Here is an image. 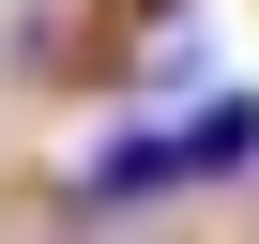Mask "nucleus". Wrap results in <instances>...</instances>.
I'll return each instance as SVG.
<instances>
[{
  "label": "nucleus",
  "mask_w": 259,
  "mask_h": 244,
  "mask_svg": "<svg viewBox=\"0 0 259 244\" xmlns=\"http://www.w3.org/2000/svg\"><path fill=\"white\" fill-rule=\"evenodd\" d=\"M183 168H198V183H244V168H259V76H213V92L183 107Z\"/></svg>",
  "instance_id": "obj_2"
},
{
  "label": "nucleus",
  "mask_w": 259,
  "mask_h": 244,
  "mask_svg": "<svg viewBox=\"0 0 259 244\" xmlns=\"http://www.w3.org/2000/svg\"><path fill=\"white\" fill-rule=\"evenodd\" d=\"M183 183H198V168H183V122H107L92 168H76L92 214H138V198H183Z\"/></svg>",
  "instance_id": "obj_1"
}]
</instances>
